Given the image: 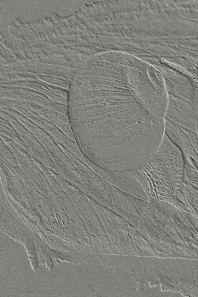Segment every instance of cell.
Wrapping results in <instances>:
<instances>
[{
	"label": "cell",
	"instance_id": "1",
	"mask_svg": "<svg viewBox=\"0 0 198 297\" xmlns=\"http://www.w3.org/2000/svg\"><path fill=\"white\" fill-rule=\"evenodd\" d=\"M189 73V78L194 88L195 114L198 118V64L191 69Z\"/></svg>",
	"mask_w": 198,
	"mask_h": 297
}]
</instances>
